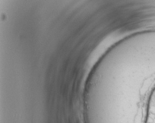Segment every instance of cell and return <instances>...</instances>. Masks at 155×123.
I'll list each match as a JSON object with an SVG mask.
<instances>
[{
    "label": "cell",
    "instance_id": "6da1fadb",
    "mask_svg": "<svg viewBox=\"0 0 155 123\" xmlns=\"http://www.w3.org/2000/svg\"><path fill=\"white\" fill-rule=\"evenodd\" d=\"M98 123H155V82L135 108L105 112Z\"/></svg>",
    "mask_w": 155,
    "mask_h": 123
}]
</instances>
